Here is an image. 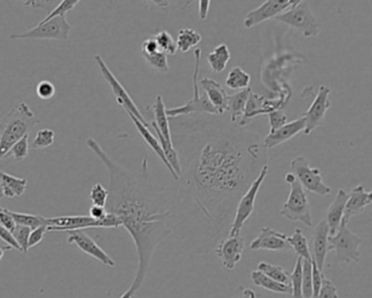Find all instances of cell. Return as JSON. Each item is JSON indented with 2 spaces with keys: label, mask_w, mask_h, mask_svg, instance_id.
<instances>
[{
  "label": "cell",
  "mask_w": 372,
  "mask_h": 298,
  "mask_svg": "<svg viewBox=\"0 0 372 298\" xmlns=\"http://www.w3.org/2000/svg\"><path fill=\"white\" fill-rule=\"evenodd\" d=\"M56 94V88L49 81H41L36 86V96L42 100H51Z\"/></svg>",
  "instance_id": "obj_45"
},
{
  "label": "cell",
  "mask_w": 372,
  "mask_h": 298,
  "mask_svg": "<svg viewBox=\"0 0 372 298\" xmlns=\"http://www.w3.org/2000/svg\"><path fill=\"white\" fill-rule=\"evenodd\" d=\"M245 246V238L241 235L227 236L225 240H218L215 245V254L225 269L234 270L238 262L243 259Z\"/></svg>",
  "instance_id": "obj_14"
},
{
  "label": "cell",
  "mask_w": 372,
  "mask_h": 298,
  "mask_svg": "<svg viewBox=\"0 0 372 298\" xmlns=\"http://www.w3.org/2000/svg\"><path fill=\"white\" fill-rule=\"evenodd\" d=\"M289 285L293 298H303V259L299 257L294 269L289 273Z\"/></svg>",
  "instance_id": "obj_36"
},
{
  "label": "cell",
  "mask_w": 372,
  "mask_h": 298,
  "mask_svg": "<svg viewBox=\"0 0 372 298\" xmlns=\"http://www.w3.org/2000/svg\"><path fill=\"white\" fill-rule=\"evenodd\" d=\"M13 248L9 247V246H5V247H0V261L3 260L4 254H5L6 252H8V250H11Z\"/></svg>",
  "instance_id": "obj_56"
},
{
  "label": "cell",
  "mask_w": 372,
  "mask_h": 298,
  "mask_svg": "<svg viewBox=\"0 0 372 298\" xmlns=\"http://www.w3.org/2000/svg\"><path fill=\"white\" fill-rule=\"evenodd\" d=\"M251 82V77L240 67H234L230 69L226 77L225 86L233 91H241L244 89L249 88Z\"/></svg>",
  "instance_id": "obj_32"
},
{
  "label": "cell",
  "mask_w": 372,
  "mask_h": 298,
  "mask_svg": "<svg viewBox=\"0 0 372 298\" xmlns=\"http://www.w3.org/2000/svg\"><path fill=\"white\" fill-rule=\"evenodd\" d=\"M94 59H95V63L96 65H98V69H100V74H102L103 78L105 79L106 82H107L108 86H110L112 91H113V94L115 96L117 104H119L126 112H131L133 116H135V117H137L140 122H143L145 125L150 126L149 122L145 120V116L142 115V112H140L139 108L135 105V103L133 102V98L129 96L127 90L124 88L123 84H120L119 80L116 78L115 74H114L113 72H112V70L108 68L105 60H104L100 55H95Z\"/></svg>",
  "instance_id": "obj_12"
},
{
  "label": "cell",
  "mask_w": 372,
  "mask_h": 298,
  "mask_svg": "<svg viewBox=\"0 0 372 298\" xmlns=\"http://www.w3.org/2000/svg\"><path fill=\"white\" fill-rule=\"evenodd\" d=\"M289 4L291 0H267L263 5L251 10L246 15L244 27L246 29H253L267 20L274 19L288 9Z\"/></svg>",
  "instance_id": "obj_16"
},
{
  "label": "cell",
  "mask_w": 372,
  "mask_h": 298,
  "mask_svg": "<svg viewBox=\"0 0 372 298\" xmlns=\"http://www.w3.org/2000/svg\"><path fill=\"white\" fill-rule=\"evenodd\" d=\"M10 212L13 215L15 224L20 226H25L29 230H35L39 226H47L46 218L42 215L27 214V213L15 212V211H10Z\"/></svg>",
  "instance_id": "obj_34"
},
{
  "label": "cell",
  "mask_w": 372,
  "mask_h": 298,
  "mask_svg": "<svg viewBox=\"0 0 372 298\" xmlns=\"http://www.w3.org/2000/svg\"><path fill=\"white\" fill-rule=\"evenodd\" d=\"M81 0H64L58 8L53 11L52 13H49L45 19H51V18L55 17V15H67L74 9L77 5L80 3Z\"/></svg>",
  "instance_id": "obj_48"
},
{
  "label": "cell",
  "mask_w": 372,
  "mask_h": 298,
  "mask_svg": "<svg viewBox=\"0 0 372 298\" xmlns=\"http://www.w3.org/2000/svg\"><path fill=\"white\" fill-rule=\"evenodd\" d=\"M267 173H269V165L267 164L261 169L257 179L253 181L249 188L246 190V193L238 201L227 236L240 235L246 223L251 218V215L255 211L258 193H259L260 188H261L263 183H265V179H267Z\"/></svg>",
  "instance_id": "obj_6"
},
{
  "label": "cell",
  "mask_w": 372,
  "mask_h": 298,
  "mask_svg": "<svg viewBox=\"0 0 372 298\" xmlns=\"http://www.w3.org/2000/svg\"><path fill=\"white\" fill-rule=\"evenodd\" d=\"M265 101L267 98L265 96H260L251 92L249 98H248L247 104H246L245 112H244L243 117L240 118L239 122H237V125L239 127L246 128L255 118L265 115V114H269L270 110H267Z\"/></svg>",
  "instance_id": "obj_25"
},
{
  "label": "cell",
  "mask_w": 372,
  "mask_h": 298,
  "mask_svg": "<svg viewBox=\"0 0 372 298\" xmlns=\"http://www.w3.org/2000/svg\"><path fill=\"white\" fill-rule=\"evenodd\" d=\"M291 169L305 190L321 197L328 196L332 193L331 187L324 183L320 169L310 167L308 160L303 155L291 160Z\"/></svg>",
  "instance_id": "obj_11"
},
{
  "label": "cell",
  "mask_w": 372,
  "mask_h": 298,
  "mask_svg": "<svg viewBox=\"0 0 372 298\" xmlns=\"http://www.w3.org/2000/svg\"><path fill=\"white\" fill-rule=\"evenodd\" d=\"M200 86L204 89L208 102L218 110V115H224V112H227L228 94L222 84H218V81L213 79L206 77L200 81Z\"/></svg>",
  "instance_id": "obj_23"
},
{
  "label": "cell",
  "mask_w": 372,
  "mask_h": 298,
  "mask_svg": "<svg viewBox=\"0 0 372 298\" xmlns=\"http://www.w3.org/2000/svg\"><path fill=\"white\" fill-rule=\"evenodd\" d=\"M72 27L66 15H55L51 19H44L36 27L27 32L13 33L9 39H48V41H67L70 37Z\"/></svg>",
  "instance_id": "obj_8"
},
{
  "label": "cell",
  "mask_w": 372,
  "mask_h": 298,
  "mask_svg": "<svg viewBox=\"0 0 372 298\" xmlns=\"http://www.w3.org/2000/svg\"><path fill=\"white\" fill-rule=\"evenodd\" d=\"M86 145L107 171L106 212L119 219L135 242L138 256L135 279L120 296L133 298L147 279L157 246L173 235L172 189L157 186L151 181L147 157L137 174L114 161L94 138H88Z\"/></svg>",
  "instance_id": "obj_2"
},
{
  "label": "cell",
  "mask_w": 372,
  "mask_h": 298,
  "mask_svg": "<svg viewBox=\"0 0 372 298\" xmlns=\"http://www.w3.org/2000/svg\"><path fill=\"white\" fill-rule=\"evenodd\" d=\"M324 271H321L317 266L316 261L312 258V298H316L320 291L322 279H324Z\"/></svg>",
  "instance_id": "obj_46"
},
{
  "label": "cell",
  "mask_w": 372,
  "mask_h": 298,
  "mask_svg": "<svg viewBox=\"0 0 372 298\" xmlns=\"http://www.w3.org/2000/svg\"><path fill=\"white\" fill-rule=\"evenodd\" d=\"M0 240L5 242L6 244H7V246L13 248V250L21 252V250H20L19 245H18L15 236H13V233L10 232V231H8L7 228H4L1 225H0Z\"/></svg>",
  "instance_id": "obj_51"
},
{
  "label": "cell",
  "mask_w": 372,
  "mask_h": 298,
  "mask_svg": "<svg viewBox=\"0 0 372 298\" xmlns=\"http://www.w3.org/2000/svg\"><path fill=\"white\" fill-rule=\"evenodd\" d=\"M141 54H142L143 58H145V63L150 68L159 71L161 74L168 72L169 65L167 55L159 48L153 37L145 39V42L141 45Z\"/></svg>",
  "instance_id": "obj_22"
},
{
  "label": "cell",
  "mask_w": 372,
  "mask_h": 298,
  "mask_svg": "<svg viewBox=\"0 0 372 298\" xmlns=\"http://www.w3.org/2000/svg\"><path fill=\"white\" fill-rule=\"evenodd\" d=\"M31 230L25 226H20L17 225V228L13 231V236H15V240H17L18 245H19L20 250L23 254H27L29 252V238Z\"/></svg>",
  "instance_id": "obj_42"
},
{
  "label": "cell",
  "mask_w": 372,
  "mask_h": 298,
  "mask_svg": "<svg viewBox=\"0 0 372 298\" xmlns=\"http://www.w3.org/2000/svg\"><path fill=\"white\" fill-rule=\"evenodd\" d=\"M202 42L200 33L192 29H182L177 35V47L182 53H187L190 49L194 48Z\"/></svg>",
  "instance_id": "obj_33"
},
{
  "label": "cell",
  "mask_w": 372,
  "mask_h": 298,
  "mask_svg": "<svg viewBox=\"0 0 372 298\" xmlns=\"http://www.w3.org/2000/svg\"><path fill=\"white\" fill-rule=\"evenodd\" d=\"M129 116L130 119L133 120V125H135V129L139 132V135L142 138L143 141L151 148L153 152L157 154L159 159L162 161V163L164 164L165 167L168 169L169 173L172 175L173 179L175 181H178V176L177 174L175 173L173 167H171V164L167 161L166 157H165L164 152H163L162 147L159 145V139H157V136L153 135L152 131L150 129V126L145 125L143 122H140L135 116H133L131 112H126Z\"/></svg>",
  "instance_id": "obj_21"
},
{
  "label": "cell",
  "mask_w": 372,
  "mask_h": 298,
  "mask_svg": "<svg viewBox=\"0 0 372 298\" xmlns=\"http://www.w3.org/2000/svg\"><path fill=\"white\" fill-rule=\"evenodd\" d=\"M316 298H338L336 286L326 276H324V279H322L320 291H319Z\"/></svg>",
  "instance_id": "obj_44"
},
{
  "label": "cell",
  "mask_w": 372,
  "mask_h": 298,
  "mask_svg": "<svg viewBox=\"0 0 372 298\" xmlns=\"http://www.w3.org/2000/svg\"><path fill=\"white\" fill-rule=\"evenodd\" d=\"M47 232H48L47 226H39L35 230H31L29 238V248L35 247L37 245L41 244Z\"/></svg>",
  "instance_id": "obj_50"
},
{
  "label": "cell",
  "mask_w": 372,
  "mask_h": 298,
  "mask_svg": "<svg viewBox=\"0 0 372 298\" xmlns=\"http://www.w3.org/2000/svg\"><path fill=\"white\" fill-rule=\"evenodd\" d=\"M274 20L277 22L297 30L308 39H314L320 34V22L309 7V4L305 0L296 7L289 8L284 13L277 15Z\"/></svg>",
  "instance_id": "obj_9"
},
{
  "label": "cell",
  "mask_w": 372,
  "mask_h": 298,
  "mask_svg": "<svg viewBox=\"0 0 372 298\" xmlns=\"http://www.w3.org/2000/svg\"><path fill=\"white\" fill-rule=\"evenodd\" d=\"M22 1L25 3V6H29V7H32L33 0H22Z\"/></svg>",
  "instance_id": "obj_58"
},
{
  "label": "cell",
  "mask_w": 372,
  "mask_h": 298,
  "mask_svg": "<svg viewBox=\"0 0 372 298\" xmlns=\"http://www.w3.org/2000/svg\"><path fill=\"white\" fill-rule=\"evenodd\" d=\"M200 48L194 49V69L192 76V84H194V96L185 105L176 108H166V115L168 118H176L179 116L191 115V114H208V115H218V110L208 102L206 94L201 96L199 91L198 74L200 69L201 61Z\"/></svg>",
  "instance_id": "obj_10"
},
{
  "label": "cell",
  "mask_w": 372,
  "mask_h": 298,
  "mask_svg": "<svg viewBox=\"0 0 372 298\" xmlns=\"http://www.w3.org/2000/svg\"><path fill=\"white\" fill-rule=\"evenodd\" d=\"M250 279L258 287H263V289L267 290L272 293L291 295V285L274 281V280L263 274V272H260L259 270H253L250 274Z\"/></svg>",
  "instance_id": "obj_29"
},
{
  "label": "cell",
  "mask_w": 372,
  "mask_h": 298,
  "mask_svg": "<svg viewBox=\"0 0 372 298\" xmlns=\"http://www.w3.org/2000/svg\"><path fill=\"white\" fill-rule=\"evenodd\" d=\"M152 112L153 115H154V120L151 122V126L154 128V130L159 131L167 142L173 143L169 118L166 115V108H165L162 96H157V98H155L154 104L152 106Z\"/></svg>",
  "instance_id": "obj_26"
},
{
  "label": "cell",
  "mask_w": 372,
  "mask_h": 298,
  "mask_svg": "<svg viewBox=\"0 0 372 298\" xmlns=\"http://www.w3.org/2000/svg\"><path fill=\"white\" fill-rule=\"evenodd\" d=\"M145 1L159 8H168L171 5L169 0H145Z\"/></svg>",
  "instance_id": "obj_54"
},
{
  "label": "cell",
  "mask_w": 372,
  "mask_h": 298,
  "mask_svg": "<svg viewBox=\"0 0 372 298\" xmlns=\"http://www.w3.org/2000/svg\"><path fill=\"white\" fill-rule=\"evenodd\" d=\"M55 142V131L52 129H41L37 131L34 140L32 142V148L34 150L45 149L51 147Z\"/></svg>",
  "instance_id": "obj_39"
},
{
  "label": "cell",
  "mask_w": 372,
  "mask_h": 298,
  "mask_svg": "<svg viewBox=\"0 0 372 298\" xmlns=\"http://www.w3.org/2000/svg\"><path fill=\"white\" fill-rule=\"evenodd\" d=\"M3 200V195H1V191H0V202Z\"/></svg>",
  "instance_id": "obj_59"
},
{
  "label": "cell",
  "mask_w": 372,
  "mask_h": 298,
  "mask_svg": "<svg viewBox=\"0 0 372 298\" xmlns=\"http://www.w3.org/2000/svg\"><path fill=\"white\" fill-rule=\"evenodd\" d=\"M39 122V118L25 102H20L13 110L0 117V161L6 159L13 145L29 135Z\"/></svg>",
  "instance_id": "obj_3"
},
{
  "label": "cell",
  "mask_w": 372,
  "mask_h": 298,
  "mask_svg": "<svg viewBox=\"0 0 372 298\" xmlns=\"http://www.w3.org/2000/svg\"><path fill=\"white\" fill-rule=\"evenodd\" d=\"M68 244L74 245L78 250H81L88 256L92 257L94 259L100 261L104 266L114 268L116 266L115 260L103 250L98 246L95 240H92L84 231H72L68 232Z\"/></svg>",
  "instance_id": "obj_15"
},
{
  "label": "cell",
  "mask_w": 372,
  "mask_h": 298,
  "mask_svg": "<svg viewBox=\"0 0 372 298\" xmlns=\"http://www.w3.org/2000/svg\"><path fill=\"white\" fill-rule=\"evenodd\" d=\"M364 240L352 232L346 223H340V228L333 236L328 238V252H336L333 264H359L360 246Z\"/></svg>",
  "instance_id": "obj_4"
},
{
  "label": "cell",
  "mask_w": 372,
  "mask_h": 298,
  "mask_svg": "<svg viewBox=\"0 0 372 298\" xmlns=\"http://www.w3.org/2000/svg\"><path fill=\"white\" fill-rule=\"evenodd\" d=\"M107 212L104 207H100V205H92L90 209V216L94 220L103 221L106 218Z\"/></svg>",
  "instance_id": "obj_52"
},
{
  "label": "cell",
  "mask_w": 372,
  "mask_h": 298,
  "mask_svg": "<svg viewBox=\"0 0 372 298\" xmlns=\"http://www.w3.org/2000/svg\"><path fill=\"white\" fill-rule=\"evenodd\" d=\"M251 92H253L251 88H247L233 96H228L227 112L230 114V122L237 124L240 118L243 117L246 104Z\"/></svg>",
  "instance_id": "obj_28"
},
{
  "label": "cell",
  "mask_w": 372,
  "mask_h": 298,
  "mask_svg": "<svg viewBox=\"0 0 372 298\" xmlns=\"http://www.w3.org/2000/svg\"><path fill=\"white\" fill-rule=\"evenodd\" d=\"M267 116H269L270 132L274 131V130L279 129L281 126H284L287 120H288L286 114L284 112H281V110L270 112Z\"/></svg>",
  "instance_id": "obj_43"
},
{
  "label": "cell",
  "mask_w": 372,
  "mask_h": 298,
  "mask_svg": "<svg viewBox=\"0 0 372 298\" xmlns=\"http://www.w3.org/2000/svg\"><path fill=\"white\" fill-rule=\"evenodd\" d=\"M48 232H72L88 228H119L121 226L116 215L107 213L103 221L92 219L90 215H62L56 218H46Z\"/></svg>",
  "instance_id": "obj_5"
},
{
  "label": "cell",
  "mask_w": 372,
  "mask_h": 298,
  "mask_svg": "<svg viewBox=\"0 0 372 298\" xmlns=\"http://www.w3.org/2000/svg\"><path fill=\"white\" fill-rule=\"evenodd\" d=\"M0 225L13 233L17 228V224H15L9 209L1 207V205H0Z\"/></svg>",
  "instance_id": "obj_49"
},
{
  "label": "cell",
  "mask_w": 372,
  "mask_h": 298,
  "mask_svg": "<svg viewBox=\"0 0 372 298\" xmlns=\"http://www.w3.org/2000/svg\"><path fill=\"white\" fill-rule=\"evenodd\" d=\"M230 60V51L227 45L222 44L218 45L213 51H211L208 55V64L210 66L211 70L215 72V74H220L225 70L228 63Z\"/></svg>",
  "instance_id": "obj_30"
},
{
  "label": "cell",
  "mask_w": 372,
  "mask_h": 298,
  "mask_svg": "<svg viewBox=\"0 0 372 298\" xmlns=\"http://www.w3.org/2000/svg\"><path fill=\"white\" fill-rule=\"evenodd\" d=\"M348 193L343 188L338 189L336 198L331 203L330 207L326 209V221L328 223L330 236L336 234L340 228V223L343 220L344 211H345L346 201H347Z\"/></svg>",
  "instance_id": "obj_24"
},
{
  "label": "cell",
  "mask_w": 372,
  "mask_h": 298,
  "mask_svg": "<svg viewBox=\"0 0 372 298\" xmlns=\"http://www.w3.org/2000/svg\"><path fill=\"white\" fill-rule=\"evenodd\" d=\"M241 291H243V294L239 297L236 298H258L257 294L253 290L241 287Z\"/></svg>",
  "instance_id": "obj_55"
},
{
  "label": "cell",
  "mask_w": 372,
  "mask_h": 298,
  "mask_svg": "<svg viewBox=\"0 0 372 298\" xmlns=\"http://www.w3.org/2000/svg\"><path fill=\"white\" fill-rule=\"evenodd\" d=\"M286 234L277 232L269 226L261 228L259 235L250 242V250H267V252H289L291 250Z\"/></svg>",
  "instance_id": "obj_17"
},
{
  "label": "cell",
  "mask_w": 372,
  "mask_h": 298,
  "mask_svg": "<svg viewBox=\"0 0 372 298\" xmlns=\"http://www.w3.org/2000/svg\"><path fill=\"white\" fill-rule=\"evenodd\" d=\"M257 270L263 272V274L269 276L274 281L279 282V283L288 284L289 285V273L281 266L261 261L258 264Z\"/></svg>",
  "instance_id": "obj_35"
},
{
  "label": "cell",
  "mask_w": 372,
  "mask_h": 298,
  "mask_svg": "<svg viewBox=\"0 0 372 298\" xmlns=\"http://www.w3.org/2000/svg\"><path fill=\"white\" fill-rule=\"evenodd\" d=\"M303 298H312V260L303 259Z\"/></svg>",
  "instance_id": "obj_38"
},
{
  "label": "cell",
  "mask_w": 372,
  "mask_h": 298,
  "mask_svg": "<svg viewBox=\"0 0 372 298\" xmlns=\"http://www.w3.org/2000/svg\"><path fill=\"white\" fill-rule=\"evenodd\" d=\"M301 1H304V0H291V4H289V8L296 7V6L299 5Z\"/></svg>",
  "instance_id": "obj_57"
},
{
  "label": "cell",
  "mask_w": 372,
  "mask_h": 298,
  "mask_svg": "<svg viewBox=\"0 0 372 298\" xmlns=\"http://www.w3.org/2000/svg\"><path fill=\"white\" fill-rule=\"evenodd\" d=\"M291 250L296 252L297 256L301 259L312 260V254L309 250L308 240L305 236L300 228H295L294 233L287 238Z\"/></svg>",
  "instance_id": "obj_31"
},
{
  "label": "cell",
  "mask_w": 372,
  "mask_h": 298,
  "mask_svg": "<svg viewBox=\"0 0 372 298\" xmlns=\"http://www.w3.org/2000/svg\"><path fill=\"white\" fill-rule=\"evenodd\" d=\"M328 238H330V230H328V223L326 219H322L314 226V235H312V246H314L312 258L321 271H324L328 254Z\"/></svg>",
  "instance_id": "obj_20"
},
{
  "label": "cell",
  "mask_w": 372,
  "mask_h": 298,
  "mask_svg": "<svg viewBox=\"0 0 372 298\" xmlns=\"http://www.w3.org/2000/svg\"><path fill=\"white\" fill-rule=\"evenodd\" d=\"M62 1H64V0H33L32 8L43 10V11L47 13V15H48L49 13H52L56 8H58L59 5H60Z\"/></svg>",
  "instance_id": "obj_47"
},
{
  "label": "cell",
  "mask_w": 372,
  "mask_h": 298,
  "mask_svg": "<svg viewBox=\"0 0 372 298\" xmlns=\"http://www.w3.org/2000/svg\"><path fill=\"white\" fill-rule=\"evenodd\" d=\"M199 3V15L202 21L206 20L210 10L211 0H198Z\"/></svg>",
  "instance_id": "obj_53"
},
{
  "label": "cell",
  "mask_w": 372,
  "mask_h": 298,
  "mask_svg": "<svg viewBox=\"0 0 372 298\" xmlns=\"http://www.w3.org/2000/svg\"><path fill=\"white\" fill-rule=\"evenodd\" d=\"M305 127H306V119H305L304 116H301L298 119L286 122L279 129L269 132V135L263 139V145L267 150L274 149V148L288 141L291 138L296 137L300 132H304Z\"/></svg>",
  "instance_id": "obj_18"
},
{
  "label": "cell",
  "mask_w": 372,
  "mask_h": 298,
  "mask_svg": "<svg viewBox=\"0 0 372 298\" xmlns=\"http://www.w3.org/2000/svg\"><path fill=\"white\" fill-rule=\"evenodd\" d=\"M27 179H20L0 169V191L3 198L21 197L27 190Z\"/></svg>",
  "instance_id": "obj_27"
},
{
  "label": "cell",
  "mask_w": 372,
  "mask_h": 298,
  "mask_svg": "<svg viewBox=\"0 0 372 298\" xmlns=\"http://www.w3.org/2000/svg\"><path fill=\"white\" fill-rule=\"evenodd\" d=\"M29 151V135H27L13 145V148L8 152L7 157L11 155L15 161L21 162L27 159Z\"/></svg>",
  "instance_id": "obj_40"
},
{
  "label": "cell",
  "mask_w": 372,
  "mask_h": 298,
  "mask_svg": "<svg viewBox=\"0 0 372 298\" xmlns=\"http://www.w3.org/2000/svg\"><path fill=\"white\" fill-rule=\"evenodd\" d=\"M288 185L291 186L288 198L279 210V215L291 222H300L308 228L314 226V219L306 191L296 179Z\"/></svg>",
  "instance_id": "obj_7"
},
{
  "label": "cell",
  "mask_w": 372,
  "mask_h": 298,
  "mask_svg": "<svg viewBox=\"0 0 372 298\" xmlns=\"http://www.w3.org/2000/svg\"><path fill=\"white\" fill-rule=\"evenodd\" d=\"M108 199V189L102 185V183H95L90 191V201L93 205H100L105 208Z\"/></svg>",
  "instance_id": "obj_41"
},
{
  "label": "cell",
  "mask_w": 372,
  "mask_h": 298,
  "mask_svg": "<svg viewBox=\"0 0 372 298\" xmlns=\"http://www.w3.org/2000/svg\"><path fill=\"white\" fill-rule=\"evenodd\" d=\"M371 201L372 193L366 190L363 185H358V186L354 187L350 190V193H348L342 222L348 224L354 216L361 214L364 210L371 205Z\"/></svg>",
  "instance_id": "obj_19"
},
{
  "label": "cell",
  "mask_w": 372,
  "mask_h": 298,
  "mask_svg": "<svg viewBox=\"0 0 372 298\" xmlns=\"http://www.w3.org/2000/svg\"><path fill=\"white\" fill-rule=\"evenodd\" d=\"M153 39H155L159 48L167 56H174L178 51L176 41L168 31H159L157 34L153 35Z\"/></svg>",
  "instance_id": "obj_37"
},
{
  "label": "cell",
  "mask_w": 372,
  "mask_h": 298,
  "mask_svg": "<svg viewBox=\"0 0 372 298\" xmlns=\"http://www.w3.org/2000/svg\"><path fill=\"white\" fill-rule=\"evenodd\" d=\"M180 175L172 188L173 235L182 247L208 254L230 231L236 205L267 164L255 132L202 114L169 118Z\"/></svg>",
  "instance_id": "obj_1"
},
{
  "label": "cell",
  "mask_w": 372,
  "mask_h": 298,
  "mask_svg": "<svg viewBox=\"0 0 372 298\" xmlns=\"http://www.w3.org/2000/svg\"><path fill=\"white\" fill-rule=\"evenodd\" d=\"M330 93V88L324 86V84H322L319 88L318 93L314 96L308 110L303 115L306 119V127H305L304 130L305 135H310L311 132H314L317 128L324 125L326 112L331 108Z\"/></svg>",
  "instance_id": "obj_13"
}]
</instances>
